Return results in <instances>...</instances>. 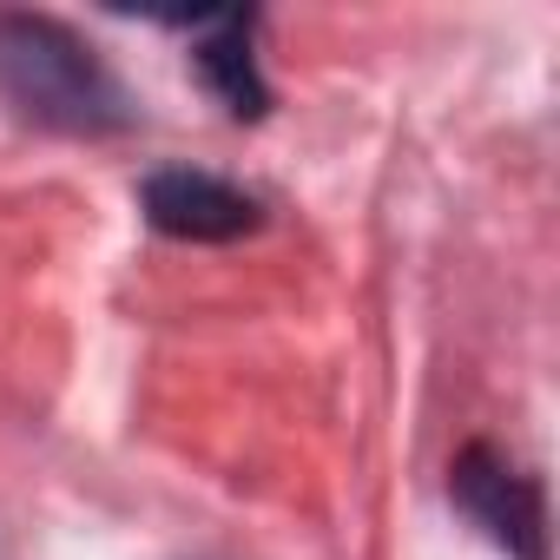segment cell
I'll list each match as a JSON object with an SVG mask.
<instances>
[{
	"label": "cell",
	"mask_w": 560,
	"mask_h": 560,
	"mask_svg": "<svg viewBox=\"0 0 560 560\" xmlns=\"http://www.w3.org/2000/svg\"><path fill=\"white\" fill-rule=\"evenodd\" d=\"M0 86L54 132H119L132 119L106 60L47 14H0Z\"/></svg>",
	"instance_id": "obj_1"
},
{
	"label": "cell",
	"mask_w": 560,
	"mask_h": 560,
	"mask_svg": "<svg viewBox=\"0 0 560 560\" xmlns=\"http://www.w3.org/2000/svg\"><path fill=\"white\" fill-rule=\"evenodd\" d=\"M448 494L455 508L514 560H547V501H540V481L521 475L501 448L475 442L455 455L448 468Z\"/></svg>",
	"instance_id": "obj_2"
},
{
	"label": "cell",
	"mask_w": 560,
	"mask_h": 560,
	"mask_svg": "<svg viewBox=\"0 0 560 560\" xmlns=\"http://www.w3.org/2000/svg\"><path fill=\"white\" fill-rule=\"evenodd\" d=\"M139 211L152 231L185 237V244H231L244 231L264 224V205L250 191H237L218 172H191V165H165L139 185Z\"/></svg>",
	"instance_id": "obj_3"
},
{
	"label": "cell",
	"mask_w": 560,
	"mask_h": 560,
	"mask_svg": "<svg viewBox=\"0 0 560 560\" xmlns=\"http://www.w3.org/2000/svg\"><path fill=\"white\" fill-rule=\"evenodd\" d=\"M205 27V40H198V73H205V86L237 113V119H257L264 106H270V93H264V80H257V60H250V21L244 14H211V21H198Z\"/></svg>",
	"instance_id": "obj_4"
}]
</instances>
